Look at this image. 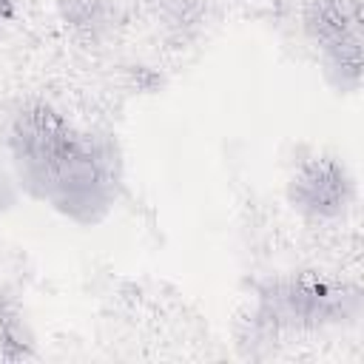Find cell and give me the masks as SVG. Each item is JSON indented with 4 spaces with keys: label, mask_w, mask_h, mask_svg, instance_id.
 Masks as SVG:
<instances>
[{
    "label": "cell",
    "mask_w": 364,
    "mask_h": 364,
    "mask_svg": "<svg viewBox=\"0 0 364 364\" xmlns=\"http://www.w3.org/2000/svg\"><path fill=\"white\" fill-rule=\"evenodd\" d=\"M361 316V287L321 273H279L253 287V301L242 318V344H273L287 336L318 333L353 324Z\"/></svg>",
    "instance_id": "2"
},
{
    "label": "cell",
    "mask_w": 364,
    "mask_h": 364,
    "mask_svg": "<svg viewBox=\"0 0 364 364\" xmlns=\"http://www.w3.org/2000/svg\"><path fill=\"white\" fill-rule=\"evenodd\" d=\"M14 17H17L14 0H0V23H11Z\"/></svg>",
    "instance_id": "8"
},
{
    "label": "cell",
    "mask_w": 364,
    "mask_h": 364,
    "mask_svg": "<svg viewBox=\"0 0 364 364\" xmlns=\"http://www.w3.org/2000/svg\"><path fill=\"white\" fill-rule=\"evenodd\" d=\"M355 196V185L341 159L316 154L301 159L287 179L290 208L310 222L344 219Z\"/></svg>",
    "instance_id": "4"
},
{
    "label": "cell",
    "mask_w": 364,
    "mask_h": 364,
    "mask_svg": "<svg viewBox=\"0 0 364 364\" xmlns=\"http://www.w3.org/2000/svg\"><path fill=\"white\" fill-rule=\"evenodd\" d=\"M34 355L37 347L26 313L11 296L0 293V361H26Z\"/></svg>",
    "instance_id": "6"
},
{
    "label": "cell",
    "mask_w": 364,
    "mask_h": 364,
    "mask_svg": "<svg viewBox=\"0 0 364 364\" xmlns=\"http://www.w3.org/2000/svg\"><path fill=\"white\" fill-rule=\"evenodd\" d=\"M57 14L65 31L82 46H102L119 20L111 0H57Z\"/></svg>",
    "instance_id": "5"
},
{
    "label": "cell",
    "mask_w": 364,
    "mask_h": 364,
    "mask_svg": "<svg viewBox=\"0 0 364 364\" xmlns=\"http://www.w3.org/2000/svg\"><path fill=\"white\" fill-rule=\"evenodd\" d=\"M304 34L338 91H355L361 80L364 23L358 0H310L301 17Z\"/></svg>",
    "instance_id": "3"
},
{
    "label": "cell",
    "mask_w": 364,
    "mask_h": 364,
    "mask_svg": "<svg viewBox=\"0 0 364 364\" xmlns=\"http://www.w3.org/2000/svg\"><path fill=\"white\" fill-rule=\"evenodd\" d=\"M162 28L179 40L196 34L208 14V0H142Z\"/></svg>",
    "instance_id": "7"
},
{
    "label": "cell",
    "mask_w": 364,
    "mask_h": 364,
    "mask_svg": "<svg viewBox=\"0 0 364 364\" xmlns=\"http://www.w3.org/2000/svg\"><path fill=\"white\" fill-rule=\"evenodd\" d=\"M9 154L20 185L77 225L102 222L119 196L114 145L43 100L20 105L11 117Z\"/></svg>",
    "instance_id": "1"
}]
</instances>
